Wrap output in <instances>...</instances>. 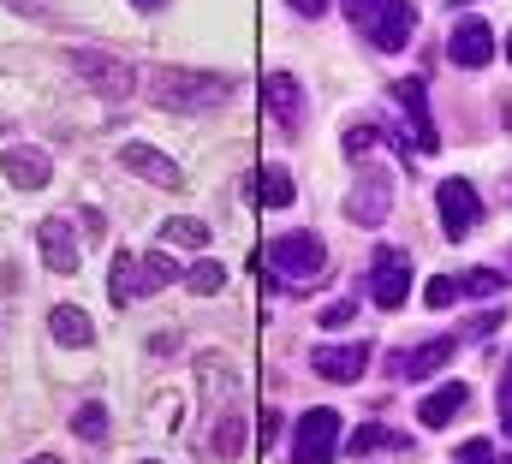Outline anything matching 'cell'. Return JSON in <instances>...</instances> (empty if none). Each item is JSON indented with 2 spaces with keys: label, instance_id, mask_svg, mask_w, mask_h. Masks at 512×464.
<instances>
[{
  "label": "cell",
  "instance_id": "5b68a950",
  "mask_svg": "<svg viewBox=\"0 0 512 464\" xmlns=\"http://www.w3.org/2000/svg\"><path fill=\"white\" fill-rule=\"evenodd\" d=\"M66 72H78L102 102H126L131 84H137V72H131L126 60H114V54H102V48H72V54H66Z\"/></svg>",
  "mask_w": 512,
  "mask_h": 464
},
{
  "label": "cell",
  "instance_id": "f546056e",
  "mask_svg": "<svg viewBox=\"0 0 512 464\" xmlns=\"http://www.w3.org/2000/svg\"><path fill=\"white\" fill-rule=\"evenodd\" d=\"M346 322H358V304H352V298H340V304L322 310V328H346Z\"/></svg>",
  "mask_w": 512,
  "mask_h": 464
},
{
  "label": "cell",
  "instance_id": "d4e9b609",
  "mask_svg": "<svg viewBox=\"0 0 512 464\" xmlns=\"http://www.w3.org/2000/svg\"><path fill=\"white\" fill-rule=\"evenodd\" d=\"M161 238H167V244H191V250H203V244H209V227L191 221V215H173V221H161Z\"/></svg>",
  "mask_w": 512,
  "mask_h": 464
},
{
  "label": "cell",
  "instance_id": "1f68e13d",
  "mask_svg": "<svg viewBox=\"0 0 512 464\" xmlns=\"http://www.w3.org/2000/svg\"><path fill=\"white\" fill-rule=\"evenodd\" d=\"M501 322H507V316H501V310H483V316H477V322H471V328H477V334H495V328H501Z\"/></svg>",
  "mask_w": 512,
  "mask_h": 464
},
{
  "label": "cell",
  "instance_id": "2e32d148",
  "mask_svg": "<svg viewBox=\"0 0 512 464\" xmlns=\"http://www.w3.org/2000/svg\"><path fill=\"white\" fill-rule=\"evenodd\" d=\"M120 167L137 173V179H149V185H161V191H185L179 161H173V155H161V149H149V143H126V149H120Z\"/></svg>",
  "mask_w": 512,
  "mask_h": 464
},
{
  "label": "cell",
  "instance_id": "8992f818",
  "mask_svg": "<svg viewBox=\"0 0 512 464\" xmlns=\"http://www.w3.org/2000/svg\"><path fill=\"white\" fill-rule=\"evenodd\" d=\"M334 453H340V411L310 405L292 429V464H334Z\"/></svg>",
  "mask_w": 512,
  "mask_h": 464
},
{
  "label": "cell",
  "instance_id": "d6a6232c",
  "mask_svg": "<svg viewBox=\"0 0 512 464\" xmlns=\"http://www.w3.org/2000/svg\"><path fill=\"white\" fill-rule=\"evenodd\" d=\"M24 464H66V459H54V453H36V459H24Z\"/></svg>",
  "mask_w": 512,
  "mask_h": 464
},
{
  "label": "cell",
  "instance_id": "8d00e7d4",
  "mask_svg": "<svg viewBox=\"0 0 512 464\" xmlns=\"http://www.w3.org/2000/svg\"><path fill=\"white\" fill-rule=\"evenodd\" d=\"M507 369H512V363H507Z\"/></svg>",
  "mask_w": 512,
  "mask_h": 464
},
{
  "label": "cell",
  "instance_id": "ba28073f",
  "mask_svg": "<svg viewBox=\"0 0 512 464\" xmlns=\"http://www.w3.org/2000/svg\"><path fill=\"white\" fill-rule=\"evenodd\" d=\"M435 209H441V232H447L453 244L483 227V197H477V185H471V179H441Z\"/></svg>",
  "mask_w": 512,
  "mask_h": 464
},
{
  "label": "cell",
  "instance_id": "5bb4252c",
  "mask_svg": "<svg viewBox=\"0 0 512 464\" xmlns=\"http://www.w3.org/2000/svg\"><path fill=\"white\" fill-rule=\"evenodd\" d=\"M447 60H453V66H465V72L489 66V60H495V30H489L483 18H459V24H453V36H447Z\"/></svg>",
  "mask_w": 512,
  "mask_h": 464
},
{
  "label": "cell",
  "instance_id": "d590c367",
  "mask_svg": "<svg viewBox=\"0 0 512 464\" xmlns=\"http://www.w3.org/2000/svg\"><path fill=\"white\" fill-rule=\"evenodd\" d=\"M507 280H512V274H507Z\"/></svg>",
  "mask_w": 512,
  "mask_h": 464
},
{
  "label": "cell",
  "instance_id": "30bf717a",
  "mask_svg": "<svg viewBox=\"0 0 512 464\" xmlns=\"http://www.w3.org/2000/svg\"><path fill=\"white\" fill-rule=\"evenodd\" d=\"M453 351H459L453 334L423 340V346H393V351H387V375H393V381H423V375L447 369V363H453Z\"/></svg>",
  "mask_w": 512,
  "mask_h": 464
},
{
  "label": "cell",
  "instance_id": "cb8c5ba5",
  "mask_svg": "<svg viewBox=\"0 0 512 464\" xmlns=\"http://www.w3.org/2000/svg\"><path fill=\"white\" fill-rule=\"evenodd\" d=\"M185 286H191L197 298H209V292H221V286H227V268H221L215 256H203V262H191V268H185Z\"/></svg>",
  "mask_w": 512,
  "mask_h": 464
},
{
  "label": "cell",
  "instance_id": "d6986e66",
  "mask_svg": "<svg viewBox=\"0 0 512 464\" xmlns=\"http://www.w3.org/2000/svg\"><path fill=\"white\" fill-rule=\"evenodd\" d=\"M465 405H471V387H465V381H447V387H435V393L417 405V417H423V429H447Z\"/></svg>",
  "mask_w": 512,
  "mask_h": 464
},
{
  "label": "cell",
  "instance_id": "ffe728a7",
  "mask_svg": "<svg viewBox=\"0 0 512 464\" xmlns=\"http://www.w3.org/2000/svg\"><path fill=\"white\" fill-rule=\"evenodd\" d=\"M48 334H54L60 346H72V351H84L90 340H96L90 316H84V310H72V304H54V310H48Z\"/></svg>",
  "mask_w": 512,
  "mask_h": 464
},
{
  "label": "cell",
  "instance_id": "8fae6325",
  "mask_svg": "<svg viewBox=\"0 0 512 464\" xmlns=\"http://www.w3.org/2000/svg\"><path fill=\"white\" fill-rule=\"evenodd\" d=\"M36 244H42V262H48V274H78V262H84V244H78L72 215H48V221H36Z\"/></svg>",
  "mask_w": 512,
  "mask_h": 464
},
{
  "label": "cell",
  "instance_id": "3957f363",
  "mask_svg": "<svg viewBox=\"0 0 512 464\" xmlns=\"http://www.w3.org/2000/svg\"><path fill=\"white\" fill-rule=\"evenodd\" d=\"M346 18L376 54H399L417 36V6H405V0H352Z\"/></svg>",
  "mask_w": 512,
  "mask_h": 464
},
{
  "label": "cell",
  "instance_id": "44dd1931",
  "mask_svg": "<svg viewBox=\"0 0 512 464\" xmlns=\"http://www.w3.org/2000/svg\"><path fill=\"white\" fill-rule=\"evenodd\" d=\"M245 429H251V423H245V411H239V405H227V411L215 417V441H209V453H215L221 464H233L239 453H245Z\"/></svg>",
  "mask_w": 512,
  "mask_h": 464
},
{
  "label": "cell",
  "instance_id": "7c38bea8",
  "mask_svg": "<svg viewBox=\"0 0 512 464\" xmlns=\"http://www.w3.org/2000/svg\"><path fill=\"white\" fill-rule=\"evenodd\" d=\"M393 102L405 108V125H411V149H441V131H435V114H429V84L423 78H399L393 84Z\"/></svg>",
  "mask_w": 512,
  "mask_h": 464
},
{
  "label": "cell",
  "instance_id": "4fadbf2b",
  "mask_svg": "<svg viewBox=\"0 0 512 464\" xmlns=\"http://www.w3.org/2000/svg\"><path fill=\"white\" fill-rule=\"evenodd\" d=\"M310 369L334 387H352L364 369H370V340H352V346H316L310 351Z\"/></svg>",
  "mask_w": 512,
  "mask_h": 464
},
{
  "label": "cell",
  "instance_id": "7a4b0ae2",
  "mask_svg": "<svg viewBox=\"0 0 512 464\" xmlns=\"http://www.w3.org/2000/svg\"><path fill=\"white\" fill-rule=\"evenodd\" d=\"M262 268L274 274L280 292H304L328 274V244L316 232H280V238L262 244Z\"/></svg>",
  "mask_w": 512,
  "mask_h": 464
},
{
  "label": "cell",
  "instance_id": "6da1fadb",
  "mask_svg": "<svg viewBox=\"0 0 512 464\" xmlns=\"http://www.w3.org/2000/svg\"><path fill=\"white\" fill-rule=\"evenodd\" d=\"M233 96V84L221 72H197V66H155L149 72V102L167 114H209Z\"/></svg>",
  "mask_w": 512,
  "mask_h": 464
},
{
  "label": "cell",
  "instance_id": "603a6c76",
  "mask_svg": "<svg viewBox=\"0 0 512 464\" xmlns=\"http://www.w3.org/2000/svg\"><path fill=\"white\" fill-rule=\"evenodd\" d=\"M108 429H114V417H108V405H102V399H84V405L72 411V435H78V441L102 447V441H108Z\"/></svg>",
  "mask_w": 512,
  "mask_h": 464
},
{
  "label": "cell",
  "instance_id": "9a60e30c",
  "mask_svg": "<svg viewBox=\"0 0 512 464\" xmlns=\"http://www.w3.org/2000/svg\"><path fill=\"white\" fill-rule=\"evenodd\" d=\"M0 173H6L12 191H42V185L54 179V161H48V149H36V143H12V149L0 155Z\"/></svg>",
  "mask_w": 512,
  "mask_h": 464
},
{
  "label": "cell",
  "instance_id": "ac0fdd59",
  "mask_svg": "<svg viewBox=\"0 0 512 464\" xmlns=\"http://www.w3.org/2000/svg\"><path fill=\"white\" fill-rule=\"evenodd\" d=\"M245 197H251L256 209H292V197H298V185H292V173L274 161V167H262L251 173V185H245Z\"/></svg>",
  "mask_w": 512,
  "mask_h": 464
},
{
  "label": "cell",
  "instance_id": "836d02e7",
  "mask_svg": "<svg viewBox=\"0 0 512 464\" xmlns=\"http://www.w3.org/2000/svg\"><path fill=\"white\" fill-rule=\"evenodd\" d=\"M137 464H155V459H137Z\"/></svg>",
  "mask_w": 512,
  "mask_h": 464
},
{
  "label": "cell",
  "instance_id": "4316f807",
  "mask_svg": "<svg viewBox=\"0 0 512 464\" xmlns=\"http://www.w3.org/2000/svg\"><path fill=\"white\" fill-rule=\"evenodd\" d=\"M382 137H387V131L376 125V119H358V125H346V155H370Z\"/></svg>",
  "mask_w": 512,
  "mask_h": 464
},
{
  "label": "cell",
  "instance_id": "52a82bcc",
  "mask_svg": "<svg viewBox=\"0 0 512 464\" xmlns=\"http://www.w3.org/2000/svg\"><path fill=\"white\" fill-rule=\"evenodd\" d=\"M393 191H399V179H393L387 167H364V173L352 179V197H346L352 227H382L387 209H393Z\"/></svg>",
  "mask_w": 512,
  "mask_h": 464
},
{
  "label": "cell",
  "instance_id": "e0dca14e",
  "mask_svg": "<svg viewBox=\"0 0 512 464\" xmlns=\"http://www.w3.org/2000/svg\"><path fill=\"white\" fill-rule=\"evenodd\" d=\"M262 102H268V114H274L280 131H298L304 125V84L292 72H268L262 78Z\"/></svg>",
  "mask_w": 512,
  "mask_h": 464
},
{
  "label": "cell",
  "instance_id": "484cf974",
  "mask_svg": "<svg viewBox=\"0 0 512 464\" xmlns=\"http://www.w3.org/2000/svg\"><path fill=\"white\" fill-rule=\"evenodd\" d=\"M501 286H507V274H495V268H465L459 274V292L465 298H495Z\"/></svg>",
  "mask_w": 512,
  "mask_h": 464
},
{
  "label": "cell",
  "instance_id": "277c9868",
  "mask_svg": "<svg viewBox=\"0 0 512 464\" xmlns=\"http://www.w3.org/2000/svg\"><path fill=\"white\" fill-rule=\"evenodd\" d=\"M173 280H179V268H173V256H167V250H149V256H137V250H114V268H108V298H114V304L155 298V292H167Z\"/></svg>",
  "mask_w": 512,
  "mask_h": 464
},
{
  "label": "cell",
  "instance_id": "83f0119b",
  "mask_svg": "<svg viewBox=\"0 0 512 464\" xmlns=\"http://www.w3.org/2000/svg\"><path fill=\"white\" fill-rule=\"evenodd\" d=\"M459 298H465V292H459V274H435V280H429V292H423V304H429V310H447V304H459Z\"/></svg>",
  "mask_w": 512,
  "mask_h": 464
},
{
  "label": "cell",
  "instance_id": "7402d4cb",
  "mask_svg": "<svg viewBox=\"0 0 512 464\" xmlns=\"http://www.w3.org/2000/svg\"><path fill=\"white\" fill-rule=\"evenodd\" d=\"M364 453H411V441L399 429H387V423H364L352 435V459H364Z\"/></svg>",
  "mask_w": 512,
  "mask_h": 464
},
{
  "label": "cell",
  "instance_id": "4dcf8cb0",
  "mask_svg": "<svg viewBox=\"0 0 512 464\" xmlns=\"http://www.w3.org/2000/svg\"><path fill=\"white\" fill-rule=\"evenodd\" d=\"M501 429H507V441H512V369L501 375Z\"/></svg>",
  "mask_w": 512,
  "mask_h": 464
},
{
  "label": "cell",
  "instance_id": "9c48e42d",
  "mask_svg": "<svg viewBox=\"0 0 512 464\" xmlns=\"http://www.w3.org/2000/svg\"><path fill=\"white\" fill-rule=\"evenodd\" d=\"M370 298H376V310H399V304L411 298V256H405V250L382 244V250L370 256Z\"/></svg>",
  "mask_w": 512,
  "mask_h": 464
},
{
  "label": "cell",
  "instance_id": "e575fe53",
  "mask_svg": "<svg viewBox=\"0 0 512 464\" xmlns=\"http://www.w3.org/2000/svg\"><path fill=\"white\" fill-rule=\"evenodd\" d=\"M507 54H512V36H507Z\"/></svg>",
  "mask_w": 512,
  "mask_h": 464
},
{
  "label": "cell",
  "instance_id": "f1b7e54d",
  "mask_svg": "<svg viewBox=\"0 0 512 464\" xmlns=\"http://www.w3.org/2000/svg\"><path fill=\"white\" fill-rule=\"evenodd\" d=\"M453 464H512V453H495V441H465Z\"/></svg>",
  "mask_w": 512,
  "mask_h": 464
}]
</instances>
